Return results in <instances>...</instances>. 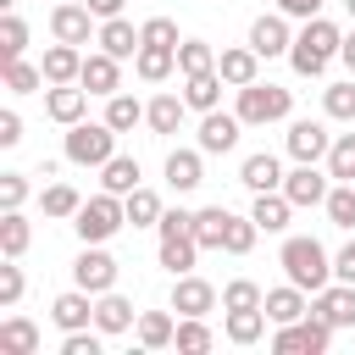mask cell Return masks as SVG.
<instances>
[{"label":"cell","instance_id":"6da1fadb","mask_svg":"<svg viewBox=\"0 0 355 355\" xmlns=\"http://www.w3.org/2000/svg\"><path fill=\"white\" fill-rule=\"evenodd\" d=\"M277 266H283V277H288V283H300L305 294H316V288H327V283H333V255H327V250H322L311 233L283 239Z\"/></svg>","mask_w":355,"mask_h":355},{"label":"cell","instance_id":"7a4b0ae2","mask_svg":"<svg viewBox=\"0 0 355 355\" xmlns=\"http://www.w3.org/2000/svg\"><path fill=\"white\" fill-rule=\"evenodd\" d=\"M338 44H344V33H338L327 17H311V22L294 33V44H288V67H294L300 78H322L327 61L338 55Z\"/></svg>","mask_w":355,"mask_h":355},{"label":"cell","instance_id":"3957f363","mask_svg":"<svg viewBox=\"0 0 355 355\" xmlns=\"http://www.w3.org/2000/svg\"><path fill=\"white\" fill-rule=\"evenodd\" d=\"M122 227H128V205H122V194H111V189H100L94 200H83L78 216H72V233H78L83 244H105V239L122 233Z\"/></svg>","mask_w":355,"mask_h":355},{"label":"cell","instance_id":"277c9868","mask_svg":"<svg viewBox=\"0 0 355 355\" xmlns=\"http://www.w3.org/2000/svg\"><path fill=\"white\" fill-rule=\"evenodd\" d=\"M61 155H67L72 166H105V161L116 155V128H111V122H72Z\"/></svg>","mask_w":355,"mask_h":355},{"label":"cell","instance_id":"5b68a950","mask_svg":"<svg viewBox=\"0 0 355 355\" xmlns=\"http://www.w3.org/2000/svg\"><path fill=\"white\" fill-rule=\"evenodd\" d=\"M294 111V94L283 89V83H244L239 89V116H244V128H266V122H283Z\"/></svg>","mask_w":355,"mask_h":355},{"label":"cell","instance_id":"8992f818","mask_svg":"<svg viewBox=\"0 0 355 355\" xmlns=\"http://www.w3.org/2000/svg\"><path fill=\"white\" fill-rule=\"evenodd\" d=\"M327 344H333V322H322L316 311H305L300 322H283L272 333V349L277 355H322Z\"/></svg>","mask_w":355,"mask_h":355},{"label":"cell","instance_id":"52a82bcc","mask_svg":"<svg viewBox=\"0 0 355 355\" xmlns=\"http://www.w3.org/2000/svg\"><path fill=\"white\" fill-rule=\"evenodd\" d=\"M116 272H122L116 255H105L100 244H83V255L72 261V283L89 288V294H111V288H116Z\"/></svg>","mask_w":355,"mask_h":355},{"label":"cell","instance_id":"ba28073f","mask_svg":"<svg viewBox=\"0 0 355 355\" xmlns=\"http://www.w3.org/2000/svg\"><path fill=\"white\" fill-rule=\"evenodd\" d=\"M94 22H100V17H94L89 6H72V0H55V6H50V33H55L61 44H89V39H94Z\"/></svg>","mask_w":355,"mask_h":355},{"label":"cell","instance_id":"9c48e42d","mask_svg":"<svg viewBox=\"0 0 355 355\" xmlns=\"http://www.w3.org/2000/svg\"><path fill=\"white\" fill-rule=\"evenodd\" d=\"M83 111H89V89L83 83H44V116L50 122L72 128V122H83Z\"/></svg>","mask_w":355,"mask_h":355},{"label":"cell","instance_id":"30bf717a","mask_svg":"<svg viewBox=\"0 0 355 355\" xmlns=\"http://www.w3.org/2000/svg\"><path fill=\"white\" fill-rule=\"evenodd\" d=\"M239 133H244V116L239 111H205L200 116V150L205 155H227L239 144Z\"/></svg>","mask_w":355,"mask_h":355},{"label":"cell","instance_id":"8fae6325","mask_svg":"<svg viewBox=\"0 0 355 355\" xmlns=\"http://www.w3.org/2000/svg\"><path fill=\"white\" fill-rule=\"evenodd\" d=\"M50 322H55L61 333H78V327H89V322H94V294L72 283L67 294H55V300H50Z\"/></svg>","mask_w":355,"mask_h":355},{"label":"cell","instance_id":"7c38bea8","mask_svg":"<svg viewBox=\"0 0 355 355\" xmlns=\"http://www.w3.org/2000/svg\"><path fill=\"white\" fill-rule=\"evenodd\" d=\"M288 44H294V33H288V17H283V11H277V17H255V22H250V50H255L261 61L288 55Z\"/></svg>","mask_w":355,"mask_h":355},{"label":"cell","instance_id":"4fadbf2b","mask_svg":"<svg viewBox=\"0 0 355 355\" xmlns=\"http://www.w3.org/2000/svg\"><path fill=\"white\" fill-rule=\"evenodd\" d=\"M327 150H333V133L322 122H311V116L288 122V155L294 161H327Z\"/></svg>","mask_w":355,"mask_h":355},{"label":"cell","instance_id":"5bb4252c","mask_svg":"<svg viewBox=\"0 0 355 355\" xmlns=\"http://www.w3.org/2000/svg\"><path fill=\"white\" fill-rule=\"evenodd\" d=\"M283 194L294 205H327V172H316V161H300L294 172H283Z\"/></svg>","mask_w":355,"mask_h":355},{"label":"cell","instance_id":"9a60e30c","mask_svg":"<svg viewBox=\"0 0 355 355\" xmlns=\"http://www.w3.org/2000/svg\"><path fill=\"white\" fill-rule=\"evenodd\" d=\"M322 322H333V327H355V283H327V288H316V305H311Z\"/></svg>","mask_w":355,"mask_h":355},{"label":"cell","instance_id":"2e32d148","mask_svg":"<svg viewBox=\"0 0 355 355\" xmlns=\"http://www.w3.org/2000/svg\"><path fill=\"white\" fill-rule=\"evenodd\" d=\"M172 311H178V316H205V311H216V288H211L205 277L183 272V277L172 283Z\"/></svg>","mask_w":355,"mask_h":355},{"label":"cell","instance_id":"e0dca14e","mask_svg":"<svg viewBox=\"0 0 355 355\" xmlns=\"http://www.w3.org/2000/svg\"><path fill=\"white\" fill-rule=\"evenodd\" d=\"M89 94H116L122 89V61L111 55V50H94V55H83V78H78Z\"/></svg>","mask_w":355,"mask_h":355},{"label":"cell","instance_id":"ac0fdd59","mask_svg":"<svg viewBox=\"0 0 355 355\" xmlns=\"http://www.w3.org/2000/svg\"><path fill=\"white\" fill-rule=\"evenodd\" d=\"M216 72H222V83H227V89H244V83H255V78H261V55H255L250 44H233V50H222V55H216Z\"/></svg>","mask_w":355,"mask_h":355},{"label":"cell","instance_id":"d6986e66","mask_svg":"<svg viewBox=\"0 0 355 355\" xmlns=\"http://www.w3.org/2000/svg\"><path fill=\"white\" fill-rule=\"evenodd\" d=\"M239 183H244L250 194L283 189V166H277V155H272V150H255V155H244V166H239Z\"/></svg>","mask_w":355,"mask_h":355},{"label":"cell","instance_id":"ffe728a7","mask_svg":"<svg viewBox=\"0 0 355 355\" xmlns=\"http://www.w3.org/2000/svg\"><path fill=\"white\" fill-rule=\"evenodd\" d=\"M94 44H100V50H111L116 61H128V55H139V44H144V39H139V28H133L128 17H105V22H100V33H94Z\"/></svg>","mask_w":355,"mask_h":355},{"label":"cell","instance_id":"44dd1931","mask_svg":"<svg viewBox=\"0 0 355 355\" xmlns=\"http://www.w3.org/2000/svg\"><path fill=\"white\" fill-rule=\"evenodd\" d=\"M39 67H44V83H78V78H83V50L55 39V44L44 50V61H39Z\"/></svg>","mask_w":355,"mask_h":355},{"label":"cell","instance_id":"7402d4cb","mask_svg":"<svg viewBox=\"0 0 355 355\" xmlns=\"http://www.w3.org/2000/svg\"><path fill=\"white\" fill-rule=\"evenodd\" d=\"M166 183H172L178 194L200 189V183H205V150H172V155H166Z\"/></svg>","mask_w":355,"mask_h":355},{"label":"cell","instance_id":"603a6c76","mask_svg":"<svg viewBox=\"0 0 355 355\" xmlns=\"http://www.w3.org/2000/svg\"><path fill=\"white\" fill-rule=\"evenodd\" d=\"M250 216H255V227H261V233H283V227H288V216H294V200H288L283 189H266V194H255Z\"/></svg>","mask_w":355,"mask_h":355},{"label":"cell","instance_id":"cb8c5ba5","mask_svg":"<svg viewBox=\"0 0 355 355\" xmlns=\"http://www.w3.org/2000/svg\"><path fill=\"white\" fill-rule=\"evenodd\" d=\"M133 322H139L133 300H122L116 288H111V294H94V327H100V333H128Z\"/></svg>","mask_w":355,"mask_h":355},{"label":"cell","instance_id":"d4e9b609","mask_svg":"<svg viewBox=\"0 0 355 355\" xmlns=\"http://www.w3.org/2000/svg\"><path fill=\"white\" fill-rule=\"evenodd\" d=\"M222 89H227V83H222V72H216V67H211V72L183 78V100H189V111H200V116L222 105Z\"/></svg>","mask_w":355,"mask_h":355},{"label":"cell","instance_id":"484cf974","mask_svg":"<svg viewBox=\"0 0 355 355\" xmlns=\"http://www.w3.org/2000/svg\"><path fill=\"white\" fill-rule=\"evenodd\" d=\"M305 311H311V300H305V288H300V283L266 288V316H272V327H283V322H300Z\"/></svg>","mask_w":355,"mask_h":355},{"label":"cell","instance_id":"4316f807","mask_svg":"<svg viewBox=\"0 0 355 355\" xmlns=\"http://www.w3.org/2000/svg\"><path fill=\"white\" fill-rule=\"evenodd\" d=\"M133 72H139L144 83H166V78L178 72V50H166V44H139Z\"/></svg>","mask_w":355,"mask_h":355},{"label":"cell","instance_id":"83f0119b","mask_svg":"<svg viewBox=\"0 0 355 355\" xmlns=\"http://www.w3.org/2000/svg\"><path fill=\"white\" fill-rule=\"evenodd\" d=\"M183 111H189V100H183V94H155V100L144 105V122H150V133H161V139H166V133H178V128H183Z\"/></svg>","mask_w":355,"mask_h":355},{"label":"cell","instance_id":"f1b7e54d","mask_svg":"<svg viewBox=\"0 0 355 355\" xmlns=\"http://www.w3.org/2000/svg\"><path fill=\"white\" fill-rule=\"evenodd\" d=\"M100 189H111V194L128 200V194L139 189V161H133V155H111V161L100 166Z\"/></svg>","mask_w":355,"mask_h":355},{"label":"cell","instance_id":"f546056e","mask_svg":"<svg viewBox=\"0 0 355 355\" xmlns=\"http://www.w3.org/2000/svg\"><path fill=\"white\" fill-rule=\"evenodd\" d=\"M194 255H200V239H194V233H178V239H161V266H166L172 277H183V272H194Z\"/></svg>","mask_w":355,"mask_h":355},{"label":"cell","instance_id":"4dcf8cb0","mask_svg":"<svg viewBox=\"0 0 355 355\" xmlns=\"http://www.w3.org/2000/svg\"><path fill=\"white\" fill-rule=\"evenodd\" d=\"M266 322H272V316H266V305H250V311H227V322H222V327H227V338H233V344H255V338L266 333Z\"/></svg>","mask_w":355,"mask_h":355},{"label":"cell","instance_id":"1f68e13d","mask_svg":"<svg viewBox=\"0 0 355 355\" xmlns=\"http://www.w3.org/2000/svg\"><path fill=\"white\" fill-rule=\"evenodd\" d=\"M227 205H205V211H194V239H200V250H222V233H227Z\"/></svg>","mask_w":355,"mask_h":355},{"label":"cell","instance_id":"d6a6232c","mask_svg":"<svg viewBox=\"0 0 355 355\" xmlns=\"http://www.w3.org/2000/svg\"><path fill=\"white\" fill-rule=\"evenodd\" d=\"M172 338H178V322L166 311H139V344L144 349H166Z\"/></svg>","mask_w":355,"mask_h":355},{"label":"cell","instance_id":"836d02e7","mask_svg":"<svg viewBox=\"0 0 355 355\" xmlns=\"http://www.w3.org/2000/svg\"><path fill=\"white\" fill-rule=\"evenodd\" d=\"M0 349H11V355H33V349H39V327H33L28 316H6V322H0Z\"/></svg>","mask_w":355,"mask_h":355},{"label":"cell","instance_id":"e575fe53","mask_svg":"<svg viewBox=\"0 0 355 355\" xmlns=\"http://www.w3.org/2000/svg\"><path fill=\"white\" fill-rule=\"evenodd\" d=\"M39 205H44V216H55V222H72V216H78V205H83V194H78L72 183H50V189L39 194Z\"/></svg>","mask_w":355,"mask_h":355},{"label":"cell","instance_id":"d590c367","mask_svg":"<svg viewBox=\"0 0 355 355\" xmlns=\"http://www.w3.org/2000/svg\"><path fill=\"white\" fill-rule=\"evenodd\" d=\"M122 205H128V222H133V227H155V222H161V211H166V205H161V194H155V189H144V183H139Z\"/></svg>","mask_w":355,"mask_h":355},{"label":"cell","instance_id":"8d00e7d4","mask_svg":"<svg viewBox=\"0 0 355 355\" xmlns=\"http://www.w3.org/2000/svg\"><path fill=\"white\" fill-rule=\"evenodd\" d=\"M105 122H111L116 133H128V128H139V122H144V105H139L133 94H122V89H116V94H105Z\"/></svg>","mask_w":355,"mask_h":355},{"label":"cell","instance_id":"74e56055","mask_svg":"<svg viewBox=\"0 0 355 355\" xmlns=\"http://www.w3.org/2000/svg\"><path fill=\"white\" fill-rule=\"evenodd\" d=\"M28 244H33V227H28V216H22V211H6V216H0V250L17 261Z\"/></svg>","mask_w":355,"mask_h":355},{"label":"cell","instance_id":"f35d334b","mask_svg":"<svg viewBox=\"0 0 355 355\" xmlns=\"http://www.w3.org/2000/svg\"><path fill=\"white\" fill-rule=\"evenodd\" d=\"M172 344H178L183 355H205V349L216 344V333L205 327V316H183V322H178V338H172Z\"/></svg>","mask_w":355,"mask_h":355},{"label":"cell","instance_id":"ab89813d","mask_svg":"<svg viewBox=\"0 0 355 355\" xmlns=\"http://www.w3.org/2000/svg\"><path fill=\"white\" fill-rule=\"evenodd\" d=\"M22 50H28V22L17 11H6L0 17V61H22Z\"/></svg>","mask_w":355,"mask_h":355},{"label":"cell","instance_id":"60d3db41","mask_svg":"<svg viewBox=\"0 0 355 355\" xmlns=\"http://www.w3.org/2000/svg\"><path fill=\"white\" fill-rule=\"evenodd\" d=\"M211 67H216V50H211L205 39H183V44H178V72H183V78L211 72Z\"/></svg>","mask_w":355,"mask_h":355},{"label":"cell","instance_id":"b9f144b4","mask_svg":"<svg viewBox=\"0 0 355 355\" xmlns=\"http://www.w3.org/2000/svg\"><path fill=\"white\" fill-rule=\"evenodd\" d=\"M255 239H261L255 216H227V233H222V250H227V255H250Z\"/></svg>","mask_w":355,"mask_h":355},{"label":"cell","instance_id":"7bdbcfd3","mask_svg":"<svg viewBox=\"0 0 355 355\" xmlns=\"http://www.w3.org/2000/svg\"><path fill=\"white\" fill-rule=\"evenodd\" d=\"M327 178L355 183V133H338V139H333V150H327Z\"/></svg>","mask_w":355,"mask_h":355},{"label":"cell","instance_id":"ee69618b","mask_svg":"<svg viewBox=\"0 0 355 355\" xmlns=\"http://www.w3.org/2000/svg\"><path fill=\"white\" fill-rule=\"evenodd\" d=\"M322 111L333 122H355V83H327L322 89Z\"/></svg>","mask_w":355,"mask_h":355},{"label":"cell","instance_id":"f6af8a7d","mask_svg":"<svg viewBox=\"0 0 355 355\" xmlns=\"http://www.w3.org/2000/svg\"><path fill=\"white\" fill-rule=\"evenodd\" d=\"M39 83H44V67H33V61H6V89H11V94H39Z\"/></svg>","mask_w":355,"mask_h":355},{"label":"cell","instance_id":"bcb514c9","mask_svg":"<svg viewBox=\"0 0 355 355\" xmlns=\"http://www.w3.org/2000/svg\"><path fill=\"white\" fill-rule=\"evenodd\" d=\"M250 305H266L261 283H250V277H233V283L222 288V311H250Z\"/></svg>","mask_w":355,"mask_h":355},{"label":"cell","instance_id":"7dc6e473","mask_svg":"<svg viewBox=\"0 0 355 355\" xmlns=\"http://www.w3.org/2000/svg\"><path fill=\"white\" fill-rule=\"evenodd\" d=\"M327 222L333 227H355V183L327 189Z\"/></svg>","mask_w":355,"mask_h":355},{"label":"cell","instance_id":"c3c4849f","mask_svg":"<svg viewBox=\"0 0 355 355\" xmlns=\"http://www.w3.org/2000/svg\"><path fill=\"white\" fill-rule=\"evenodd\" d=\"M139 39H144V44H166V50H178V44H183V39H178V22H172V17H150V22L139 28Z\"/></svg>","mask_w":355,"mask_h":355},{"label":"cell","instance_id":"681fc988","mask_svg":"<svg viewBox=\"0 0 355 355\" xmlns=\"http://www.w3.org/2000/svg\"><path fill=\"white\" fill-rule=\"evenodd\" d=\"M28 200V172H0V211H22Z\"/></svg>","mask_w":355,"mask_h":355},{"label":"cell","instance_id":"f907efd6","mask_svg":"<svg viewBox=\"0 0 355 355\" xmlns=\"http://www.w3.org/2000/svg\"><path fill=\"white\" fill-rule=\"evenodd\" d=\"M155 233H161V239H178V233H194V211H183V205H178V211H161V222H155Z\"/></svg>","mask_w":355,"mask_h":355},{"label":"cell","instance_id":"816d5d0a","mask_svg":"<svg viewBox=\"0 0 355 355\" xmlns=\"http://www.w3.org/2000/svg\"><path fill=\"white\" fill-rule=\"evenodd\" d=\"M22 300V266L6 255V266H0V305H17Z\"/></svg>","mask_w":355,"mask_h":355},{"label":"cell","instance_id":"f5cc1de1","mask_svg":"<svg viewBox=\"0 0 355 355\" xmlns=\"http://www.w3.org/2000/svg\"><path fill=\"white\" fill-rule=\"evenodd\" d=\"M61 355H100V327H94V333H89V327L67 333V338H61Z\"/></svg>","mask_w":355,"mask_h":355},{"label":"cell","instance_id":"db71d44e","mask_svg":"<svg viewBox=\"0 0 355 355\" xmlns=\"http://www.w3.org/2000/svg\"><path fill=\"white\" fill-rule=\"evenodd\" d=\"M333 277H338V283H355V239L333 255Z\"/></svg>","mask_w":355,"mask_h":355},{"label":"cell","instance_id":"11a10c76","mask_svg":"<svg viewBox=\"0 0 355 355\" xmlns=\"http://www.w3.org/2000/svg\"><path fill=\"white\" fill-rule=\"evenodd\" d=\"M0 144H6V150L22 144V116H17V111H0Z\"/></svg>","mask_w":355,"mask_h":355},{"label":"cell","instance_id":"9f6ffc18","mask_svg":"<svg viewBox=\"0 0 355 355\" xmlns=\"http://www.w3.org/2000/svg\"><path fill=\"white\" fill-rule=\"evenodd\" d=\"M277 11H283V17H305V22H311V17H322V0H277Z\"/></svg>","mask_w":355,"mask_h":355},{"label":"cell","instance_id":"6f0895ef","mask_svg":"<svg viewBox=\"0 0 355 355\" xmlns=\"http://www.w3.org/2000/svg\"><path fill=\"white\" fill-rule=\"evenodd\" d=\"M83 6H89L100 22H105V17H122V0H83Z\"/></svg>","mask_w":355,"mask_h":355},{"label":"cell","instance_id":"680465c9","mask_svg":"<svg viewBox=\"0 0 355 355\" xmlns=\"http://www.w3.org/2000/svg\"><path fill=\"white\" fill-rule=\"evenodd\" d=\"M338 61L355 72V33H344V44H338Z\"/></svg>","mask_w":355,"mask_h":355},{"label":"cell","instance_id":"91938a15","mask_svg":"<svg viewBox=\"0 0 355 355\" xmlns=\"http://www.w3.org/2000/svg\"><path fill=\"white\" fill-rule=\"evenodd\" d=\"M344 6H349V17H355V0H344Z\"/></svg>","mask_w":355,"mask_h":355}]
</instances>
